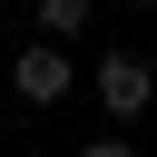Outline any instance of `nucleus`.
Here are the masks:
<instances>
[{
  "label": "nucleus",
  "instance_id": "obj_1",
  "mask_svg": "<svg viewBox=\"0 0 157 157\" xmlns=\"http://www.w3.org/2000/svg\"><path fill=\"white\" fill-rule=\"evenodd\" d=\"M69 78H78V69H69V49H59V39H29V49L10 59V88H20L29 108H59V98H69Z\"/></svg>",
  "mask_w": 157,
  "mask_h": 157
},
{
  "label": "nucleus",
  "instance_id": "obj_2",
  "mask_svg": "<svg viewBox=\"0 0 157 157\" xmlns=\"http://www.w3.org/2000/svg\"><path fill=\"white\" fill-rule=\"evenodd\" d=\"M98 98H108V118H137V108L157 98V69H147L137 49H118V59H98Z\"/></svg>",
  "mask_w": 157,
  "mask_h": 157
},
{
  "label": "nucleus",
  "instance_id": "obj_3",
  "mask_svg": "<svg viewBox=\"0 0 157 157\" xmlns=\"http://www.w3.org/2000/svg\"><path fill=\"white\" fill-rule=\"evenodd\" d=\"M88 10H98V0H39V39H59V49H69V39L88 29Z\"/></svg>",
  "mask_w": 157,
  "mask_h": 157
},
{
  "label": "nucleus",
  "instance_id": "obj_4",
  "mask_svg": "<svg viewBox=\"0 0 157 157\" xmlns=\"http://www.w3.org/2000/svg\"><path fill=\"white\" fill-rule=\"evenodd\" d=\"M78 157H137V147H128V137H98V147H78Z\"/></svg>",
  "mask_w": 157,
  "mask_h": 157
},
{
  "label": "nucleus",
  "instance_id": "obj_5",
  "mask_svg": "<svg viewBox=\"0 0 157 157\" xmlns=\"http://www.w3.org/2000/svg\"><path fill=\"white\" fill-rule=\"evenodd\" d=\"M137 10H157V0H137Z\"/></svg>",
  "mask_w": 157,
  "mask_h": 157
}]
</instances>
